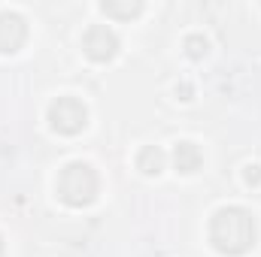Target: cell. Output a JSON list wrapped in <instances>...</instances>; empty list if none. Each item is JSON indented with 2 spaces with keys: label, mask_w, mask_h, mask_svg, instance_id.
<instances>
[{
  "label": "cell",
  "mask_w": 261,
  "mask_h": 257,
  "mask_svg": "<svg viewBox=\"0 0 261 257\" xmlns=\"http://www.w3.org/2000/svg\"><path fill=\"white\" fill-rule=\"evenodd\" d=\"M49 121H52V127L58 130V133L73 136V133H79V130L85 127L88 112H85V106L76 97H58L52 103V109H49Z\"/></svg>",
  "instance_id": "3"
},
{
  "label": "cell",
  "mask_w": 261,
  "mask_h": 257,
  "mask_svg": "<svg viewBox=\"0 0 261 257\" xmlns=\"http://www.w3.org/2000/svg\"><path fill=\"white\" fill-rule=\"evenodd\" d=\"M186 46H189V55H192V58L206 55V40H200V37H189V40H186Z\"/></svg>",
  "instance_id": "9"
},
{
  "label": "cell",
  "mask_w": 261,
  "mask_h": 257,
  "mask_svg": "<svg viewBox=\"0 0 261 257\" xmlns=\"http://www.w3.org/2000/svg\"><path fill=\"white\" fill-rule=\"evenodd\" d=\"M137 167H140L146 176H158V173L164 170V151H161L158 145L143 148V151H140V157H137Z\"/></svg>",
  "instance_id": "7"
},
{
  "label": "cell",
  "mask_w": 261,
  "mask_h": 257,
  "mask_svg": "<svg viewBox=\"0 0 261 257\" xmlns=\"http://www.w3.org/2000/svg\"><path fill=\"white\" fill-rule=\"evenodd\" d=\"M97 188H100L97 173L88 164H82V160L67 164L58 173V182H55V191H58V197L67 206H88V203H94Z\"/></svg>",
  "instance_id": "2"
},
{
  "label": "cell",
  "mask_w": 261,
  "mask_h": 257,
  "mask_svg": "<svg viewBox=\"0 0 261 257\" xmlns=\"http://www.w3.org/2000/svg\"><path fill=\"white\" fill-rule=\"evenodd\" d=\"M0 254H3V242H0Z\"/></svg>",
  "instance_id": "10"
},
{
  "label": "cell",
  "mask_w": 261,
  "mask_h": 257,
  "mask_svg": "<svg viewBox=\"0 0 261 257\" xmlns=\"http://www.w3.org/2000/svg\"><path fill=\"white\" fill-rule=\"evenodd\" d=\"M173 164H176L179 173H197L200 164H203V154H200V148L195 142H179L176 151H173Z\"/></svg>",
  "instance_id": "6"
},
{
  "label": "cell",
  "mask_w": 261,
  "mask_h": 257,
  "mask_svg": "<svg viewBox=\"0 0 261 257\" xmlns=\"http://www.w3.org/2000/svg\"><path fill=\"white\" fill-rule=\"evenodd\" d=\"M82 49H85V55H88L91 61H110V58L119 52V40H116V34H113L107 24H94V27L85 30Z\"/></svg>",
  "instance_id": "4"
},
{
  "label": "cell",
  "mask_w": 261,
  "mask_h": 257,
  "mask_svg": "<svg viewBox=\"0 0 261 257\" xmlns=\"http://www.w3.org/2000/svg\"><path fill=\"white\" fill-rule=\"evenodd\" d=\"M210 242L222 251V254H243L255 245V218L240 209V206H228L219 209L210 221Z\"/></svg>",
  "instance_id": "1"
},
{
  "label": "cell",
  "mask_w": 261,
  "mask_h": 257,
  "mask_svg": "<svg viewBox=\"0 0 261 257\" xmlns=\"http://www.w3.org/2000/svg\"><path fill=\"white\" fill-rule=\"evenodd\" d=\"M107 15H116V18H128V15H137L140 12V3H130V6H116V3H103L100 6Z\"/></svg>",
  "instance_id": "8"
},
{
  "label": "cell",
  "mask_w": 261,
  "mask_h": 257,
  "mask_svg": "<svg viewBox=\"0 0 261 257\" xmlns=\"http://www.w3.org/2000/svg\"><path fill=\"white\" fill-rule=\"evenodd\" d=\"M28 40V24L15 12L0 15V55H15Z\"/></svg>",
  "instance_id": "5"
}]
</instances>
